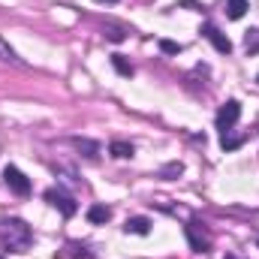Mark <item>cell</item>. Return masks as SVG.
<instances>
[{
    "label": "cell",
    "instance_id": "cell-1",
    "mask_svg": "<svg viewBox=\"0 0 259 259\" xmlns=\"http://www.w3.org/2000/svg\"><path fill=\"white\" fill-rule=\"evenodd\" d=\"M30 241H33V235H30L27 223H21V220H3L0 223V244L9 253H24L30 247Z\"/></svg>",
    "mask_w": 259,
    "mask_h": 259
},
{
    "label": "cell",
    "instance_id": "cell-2",
    "mask_svg": "<svg viewBox=\"0 0 259 259\" xmlns=\"http://www.w3.org/2000/svg\"><path fill=\"white\" fill-rule=\"evenodd\" d=\"M238 118H241V103H238V100H229V103L220 106V112H217V130H220V133H229V130L238 124Z\"/></svg>",
    "mask_w": 259,
    "mask_h": 259
},
{
    "label": "cell",
    "instance_id": "cell-3",
    "mask_svg": "<svg viewBox=\"0 0 259 259\" xmlns=\"http://www.w3.org/2000/svg\"><path fill=\"white\" fill-rule=\"evenodd\" d=\"M3 181H6V187H9L12 193H18V196L30 193V181H27V178H24V172H21V169H15V166H6V169H3Z\"/></svg>",
    "mask_w": 259,
    "mask_h": 259
},
{
    "label": "cell",
    "instance_id": "cell-4",
    "mask_svg": "<svg viewBox=\"0 0 259 259\" xmlns=\"http://www.w3.org/2000/svg\"><path fill=\"white\" fill-rule=\"evenodd\" d=\"M46 199H49V205H55L64 217H72V214L78 211L75 199H72V196H66V193H61V190H49V193H46Z\"/></svg>",
    "mask_w": 259,
    "mask_h": 259
},
{
    "label": "cell",
    "instance_id": "cell-5",
    "mask_svg": "<svg viewBox=\"0 0 259 259\" xmlns=\"http://www.w3.org/2000/svg\"><path fill=\"white\" fill-rule=\"evenodd\" d=\"M205 36L211 39V46H214L220 55H229V52H232V42H229V36H226V33H220L214 24H205Z\"/></svg>",
    "mask_w": 259,
    "mask_h": 259
},
{
    "label": "cell",
    "instance_id": "cell-6",
    "mask_svg": "<svg viewBox=\"0 0 259 259\" xmlns=\"http://www.w3.org/2000/svg\"><path fill=\"white\" fill-rule=\"evenodd\" d=\"M187 241H190V247H193V250H199V253H205V250L211 247V241H208V235H202L196 223H190V226H187Z\"/></svg>",
    "mask_w": 259,
    "mask_h": 259
},
{
    "label": "cell",
    "instance_id": "cell-7",
    "mask_svg": "<svg viewBox=\"0 0 259 259\" xmlns=\"http://www.w3.org/2000/svg\"><path fill=\"white\" fill-rule=\"evenodd\" d=\"M124 232H133V235H148L151 232V220L148 217H130Z\"/></svg>",
    "mask_w": 259,
    "mask_h": 259
},
{
    "label": "cell",
    "instance_id": "cell-8",
    "mask_svg": "<svg viewBox=\"0 0 259 259\" xmlns=\"http://www.w3.org/2000/svg\"><path fill=\"white\" fill-rule=\"evenodd\" d=\"M109 217H112V211H109L106 205H91V208H88V220H91V223H97V226H100V223H106Z\"/></svg>",
    "mask_w": 259,
    "mask_h": 259
},
{
    "label": "cell",
    "instance_id": "cell-9",
    "mask_svg": "<svg viewBox=\"0 0 259 259\" xmlns=\"http://www.w3.org/2000/svg\"><path fill=\"white\" fill-rule=\"evenodd\" d=\"M109 151H112V157H121V160H127V157L136 154V148H133L130 142H121V139H118V142H112V145H109Z\"/></svg>",
    "mask_w": 259,
    "mask_h": 259
},
{
    "label": "cell",
    "instance_id": "cell-10",
    "mask_svg": "<svg viewBox=\"0 0 259 259\" xmlns=\"http://www.w3.org/2000/svg\"><path fill=\"white\" fill-rule=\"evenodd\" d=\"M244 139H247V136H232V130H229V133H223L220 145H223V151H235V148L244 145Z\"/></svg>",
    "mask_w": 259,
    "mask_h": 259
},
{
    "label": "cell",
    "instance_id": "cell-11",
    "mask_svg": "<svg viewBox=\"0 0 259 259\" xmlns=\"http://www.w3.org/2000/svg\"><path fill=\"white\" fill-rule=\"evenodd\" d=\"M247 12V0H226V15L229 18H241Z\"/></svg>",
    "mask_w": 259,
    "mask_h": 259
},
{
    "label": "cell",
    "instance_id": "cell-12",
    "mask_svg": "<svg viewBox=\"0 0 259 259\" xmlns=\"http://www.w3.org/2000/svg\"><path fill=\"white\" fill-rule=\"evenodd\" d=\"M112 64H115V69H118V72H121V75H133V64H127V58H124V55H112Z\"/></svg>",
    "mask_w": 259,
    "mask_h": 259
},
{
    "label": "cell",
    "instance_id": "cell-13",
    "mask_svg": "<svg viewBox=\"0 0 259 259\" xmlns=\"http://www.w3.org/2000/svg\"><path fill=\"white\" fill-rule=\"evenodd\" d=\"M103 30H106V36H109L112 42H121V39L127 36V30H124V27H118V24H106Z\"/></svg>",
    "mask_w": 259,
    "mask_h": 259
},
{
    "label": "cell",
    "instance_id": "cell-14",
    "mask_svg": "<svg viewBox=\"0 0 259 259\" xmlns=\"http://www.w3.org/2000/svg\"><path fill=\"white\" fill-rule=\"evenodd\" d=\"M160 49H163V55H181V46H178V42H172V39H163V42H160Z\"/></svg>",
    "mask_w": 259,
    "mask_h": 259
},
{
    "label": "cell",
    "instance_id": "cell-15",
    "mask_svg": "<svg viewBox=\"0 0 259 259\" xmlns=\"http://www.w3.org/2000/svg\"><path fill=\"white\" fill-rule=\"evenodd\" d=\"M75 145H78L81 151H88V157H97V151H100L94 142H81V139H75Z\"/></svg>",
    "mask_w": 259,
    "mask_h": 259
},
{
    "label": "cell",
    "instance_id": "cell-16",
    "mask_svg": "<svg viewBox=\"0 0 259 259\" xmlns=\"http://www.w3.org/2000/svg\"><path fill=\"white\" fill-rule=\"evenodd\" d=\"M184 169H181V163H172V166H166L163 169V175H181Z\"/></svg>",
    "mask_w": 259,
    "mask_h": 259
},
{
    "label": "cell",
    "instance_id": "cell-17",
    "mask_svg": "<svg viewBox=\"0 0 259 259\" xmlns=\"http://www.w3.org/2000/svg\"><path fill=\"white\" fill-rule=\"evenodd\" d=\"M97 3H115V0H97Z\"/></svg>",
    "mask_w": 259,
    "mask_h": 259
},
{
    "label": "cell",
    "instance_id": "cell-18",
    "mask_svg": "<svg viewBox=\"0 0 259 259\" xmlns=\"http://www.w3.org/2000/svg\"><path fill=\"white\" fill-rule=\"evenodd\" d=\"M226 259H235V256H226Z\"/></svg>",
    "mask_w": 259,
    "mask_h": 259
},
{
    "label": "cell",
    "instance_id": "cell-19",
    "mask_svg": "<svg viewBox=\"0 0 259 259\" xmlns=\"http://www.w3.org/2000/svg\"><path fill=\"white\" fill-rule=\"evenodd\" d=\"M0 259H3V256H0Z\"/></svg>",
    "mask_w": 259,
    "mask_h": 259
}]
</instances>
